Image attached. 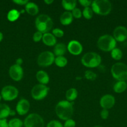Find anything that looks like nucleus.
I'll use <instances>...</instances> for the list:
<instances>
[{"label":"nucleus","mask_w":127,"mask_h":127,"mask_svg":"<svg viewBox=\"0 0 127 127\" xmlns=\"http://www.w3.org/2000/svg\"><path fill=\"white\" fill-rule=\"evenodd\" d=\"M55 61L54 55L52 52L46 51L40 53L37 58V64L42 67H47L52 65Z\"/></svg>","instance_id":"9"},{"label":"nucleus","mask_w":127,"mask_h":127,"mask_svg":"<svg viewBox=\"0 0 127 127\" xmlns=\"http://www.w3.org/2000/svg\"><path fill=\"white\" fill-rule=\"evenodd\" d=\"M113 38L116 41L122 42L127 38V29L123 26H118L113 31Z\"/></svg>","instance_id":"13"},{"label":"nucleus","mask_w":127,"mask_h":127,"mask_svg":"<svg viewBox=\"0 0 127 127\" xmlns=\"http://www.w3.org/2000/svg\"><path fill=\"white\" fill-rule=\"evenodd\" d=\"M12 2L17 4L21 5V6H22V5H25L26 6L28 3L29 1L27 0H13Z\"/></svg>","instance_id":"38"},{"label":"nucleus","mask_w":127,"mask_h":127,"mask_svg":"<svg viewBox=\"0 0 127 127\" xmlns=\"http://www.w3.org/2000/svg\"><path fill=\"white\" fill-rule=\"evenodd\" d=\"M49 88L44 84H36L31 90L32 97L36 100H41L47 96Z\"/></svg>","instance_id":"8"},{"label":"nucleus","mask_w":127,"mask_h":127,"mask_svg":"<svg viewBox=\"0 0 127 127\" xmlns=\"http://www.w3.org/2000/svg\"><path fill=\"white\" fill-rule=\"evenodd\" d=\"M82 15L87 19H90L93 17V11L92 9L90 8V7H85L83 12H82Z\"/></svg>","instance_id":"29"},{"label":"nucleus","mask_w":127,"mask_h":127,"mask_svg":"<svg viewBox=\"0 0 127 127\" xmlns=\"http://www.w3.org/2000/svg\"><path fill=\"white\" fill-rule=\"evenodd\" d=\"M111 73L118 81H125L127 80V65L123 63H115L111 68Z\"/></svg>","instance_id":"6"},{"label":"nucleus","mask_w":127,"mask_h":127,"mask_svg":"<svg viewBox=\"0 0 127 127\" xmlns=\"http://www.w3.org/2000/svg\"><path fill=\"white\" fill-rule=\"evenodd\" d=\"M42 40L46 45L49 46V47L55 46L56 45V42H57L56 37L52 33H49V32L44 33Z\"/></svg>","instance_id":"16"},{"label":"nucleus","mask_w":127,"mask_h":127,"mask_svg":"<svg viewBox=\"0 0 127 127\" xmlns=\"http://www.w3.org/2000/svg\"><path fill=\"white\" fill-rule=\"evenodd\" d=\"M46 127H64V125L58 120H51L47 124Z\"/></svg>","instance_id":"33"},{"label":"nucleus","mask_w":127,"mask_h":127,"mask_svg":"<svg viewBox=\"0 0 127 127\" xmlns=\"http://www.w3.org/2000/svg\"><path fill=\"white\" fill-rule=\"evenodd\" d=\"M22 63H23V60H22V58H17V60H16V64H17V65L21 66V64H22Z\"/></svg>","instance_id":"40"},{"label":"nucleus","mask_w":127,"mask_h":127,"mask_svg":"<svg viewBox=\"0 0 127 127\" xmlns=\"http://www.w3.org/2000/svg\"><path fill=\"white\" fill-rule=\"evenodd\" d=\"M67 47L63 43H57L54 48V55L57 57L64 56L67 51Z\"/></svg>","instance_id":"20"},{"label":"nucleus","mask_w":127,"mask_h":127,"mask_svg":"<svg viewBox=\"0 0 127 127\" xmlns=\"http://www.w3.org/2000/svg\"><path fill=\"white\" fill-rule=\"evenodd\" d=\"M127 88V84L125 81H118L113 86V90L117 93H122Z\"/></svg>","instance_id":"24"},{"label":"nucleus","mask_w":127,"mask_h":127,"mask_svg":"<svg viewBox=\"0 0 127 127\" xmlns=\"http://www.w3.org/2000/svg\"><path fill=\"white\" fill-rule=\"evenodd\" d=\"M52 34L55 36L56 37H59V38H61L64 36V32L62 31V29L59 28H56L52 30Z\"/></svg>","instance_id":"31"},{"label":"nucleus","mask_w":127,"mask_h":127,"mask_svg":"<svg viewBox=\"0 0 127 127\" xmlns=\"http://www.w3.org/2000/svg\"><path fill=\"white\" fill-rule=\"evenodd\" d=\"M11 109L7 105L5 104H0V120L5 119L9 115Z\"/></svg>","instance_id":"22"},{"label":"nucleus","mask_w":127,"mask_h":127,"mask_svg":"<svg viewBox=\"0 0 127 127\" xmlns=\"http://www.w3.org/2000/svg\"><path fill=\"white\" fill-rule=\"evenodd\" d=\"M36 79L38 81L39 83L41 84H48L49 82V76L48 74L44 71H39L36 73Z\"/></svg>","instance_id":"18"},{"label":"nucleus","mask_w":127,"mask_h":127,"mask_svg":"<svg viewBox=\"0 0 127 127\" xmlns=\"http://www.w3.org/2000/svg\"><path fill=\"white\" fill-rule=\"evenodd\" d=\"M53 2H54L53 0H44L45 3H46L47 4H48V5L51 4H52Z\"/></svg>","instance_id":"41"},{"label":"nucleus","mask_w":127,"mask_h":127,"mask_svg":"<svg viewBox=\"0 0 127 127\" xmlns=\"http://www.w3.org/2000/svg\"><path fill=\"white\" fill-rule=\"evenodd\" d=\"M56 113L57 116L62 120L70 119L73 113V103L67 100H61L56 106Z\"/></svg>","instance_id":"1"},{"label":"nucleus","mask_w":127,"mask_h":127,"mask_svg":"<svg viewBox=\"0 0 127 127\" xmlns=\"http://www.w3.org/2000/svg\"><path fill=\"white\" fill-rule=\"evenodd\" d=\"M25 127H44V121L42 117L39 114H31L24 121Z\"/></svg>","instance_id":"7"},{"label":"nucleus","mask_w":127,"mask_h":127,"mask_svg":"<svg viewBox=\"0 0 127 127\" xmlns=\"http://www.w3.org/2000/svg\"><path fill=\"white\" fill-rule=\"evenodd\" d=\"M73 21V16L72 12L69 11H65L60 17V22L64 26H68Z\"/></svg>","instance_id":"17"},{"label":"nucleus","mask_w":127,"mask_h":127,"mask_svg":"<svg viewBox=\"0 0 127 127\" xmlns=\"http://www.w3.org/2000/svg\"><path fill=\"white\" fill-rule=\"evenodd\" d=\"M97 47L103 52H111L117 45V41L113 36L105 34L99 37L97 40Z\"/></svg>","instance_id":"4"},{"label":"nucleus","mask_w":127,"mask_h":127,"mask_svg":"<svg viewBox=\"0 0 127 127\" xmlns=\"http://www.w3.org/2000/svg\"><path fill=\"white\" fill-rule=\"evenodd\" d=\"M36 27L37 31H39L41 33H48L53 27V21L52 19L47 14H40L36 17Z\"/></svg>","instance_id":"2"},{"label":"nucleus","mask_w":127,"mask_h":127,"mask_svg":"<svg viewBox=\"0 0 127 127\" xmlns=\"http://www.w3.org/2000/svg\"><path fill=\"white\" fill-rule=\"evenodd\" d=\"M108 115H109V112L107 109H102V110L100 112V116L101 118L103 120H106L107 119V118L108 117Z\"/></svg>","instance_id":"37"},{"label":"nucleus","mask_w":127,"mask_h":127,"mask_svg":"<svg viewBox=\"0 0 127 127\" xmlns=\"http://www.w3.org/2000/svg\"><path fill=\"white\" fill-rule=\"evenodd\" d=\"M75 122L70 119L65 122L64 124V127H75Z\"/></svg>","instance_id":"35"},{"label":"nucleus","mask_w":127,"mask_h":127,"mask_svg":"<svg viewBox=\"0 0 127 127\" xmlns=\"http://www.w3.org/2000/svg\"><path fill=\"white\" fill-rule=\"evenodd\" d=\"M25 11L31 16H36L39 12V7L36 3L29 2L25 6Z\"/></svg>","instance_id":"19"},{"label":"nucleus","mask_w":127,"mask_h":127,"mask_svg":"<svg viewBox=\"0 0 127 127\" xmlns=\"http://www.w3.org/2000/svg\"><path fill=\"white\" fill-rule=\"evenodd\" d=\"M42 37H43V33H41L39 31H37L34 33L32 38H33L34 42H39L42 39Z\"/></svg>","instance_id":"32"},{"label":"nucleus","mask_w":127,"mask_h":127,"mask_svg":"<svg viewBox=\"0 0 127 127\" xmlns=\"http://www.w3.org/2000/svg\"><path fill=\"white\" fill-rule=\"evenodd\" d=\"M72 14L73 16V17H75L76 19H79L82 17V12L79 8L75 7L74 9L72 11Z\"/></svg>","instance_id":"34"},{"label":"nucleus","mask_w":127,"mask_h":127,"mask_svg":"<svg viewBox=\"0 0 127 127\" xmlns=\"http://www.w3.org/2000/svg\"><path fill=\"white\" fill-rule=\"evenodd\" d=\"M115 103V99L113 95L110 94H106L102 97L100 100V106L103 108V109H111L113 107Z\"/></svg>","instance_id":"12"},{"label":"nucleus","mask_w":127,"mask_h":127,"mask_svg":"<svg viewBox=\"0 0 127 127\" xmlns=\"http://www.w3.org/2000/svg\"><path fill=\"white\" fill-rule=\"evenodd\" d=\"M78 2L82 6L85 7H89L92 3V1H88V0H80L78 1Z\"/></svg>","instance_id":"36"},{"label":"nucleus","mask_w":127,"mask_h":127,"mask_svg":"<svg viewBox=\"0 0 127 127\" xmlns=\"http://www.w3.org/2000/svg\"><path fill=\"white\" fill-rule=\"evenodd\" d=\"M77 5V1L75 0H63L62 1V6L67 11H72V10L74 9Z\"/></svg>","instance_id":"21"},{"label":"nucleus","mask_w":127,"mask_h":127,"mask_svg":"<svg viewBox=\"0 0 127 127\" xmlns=\"http://www.w3.org/2000/svg\"><path fill=\"white\" fill-rule=\"evenodd\" d=\"M9 74L12 80L15 81H19L23 77V69L21 66L13 64L11 66L9 70Z\"/></svg>","instance_id":"11"},{"label":"nucleus","mask_w":127,"mask_h":127,"mask_svg":"<svg viewBox=\"0 0 127 127\" xmlns=\"http://www.w3.org/2000/svg\"><path fill=\"white\" fill-rule=\"evenodd\" d=\"M0 127H9L8 123L6 119H1L0 120Z\"/></svg>","instance_id":"39"},{"label":"nucleus","mask_w":127,"mask_h":127,"mask_svg":"<svg viewBox=\"0 0 127 127\" xmlns=\"http://www.w3.org/2000/svg\"><path fill=\"white\" fill-rule=\"evenodd\" d=\"M93 12L100 16H107L112 11V4L108 0H95L91 4Z\"/></svg>","instance_id":"3"},{"label":"nucleus","mask_w":127,"mask_h":127,"mask_svg":"<svg viewBox=\"0 0 127 127\" xmlns=\"http://www.w3.org/2000/svg\"><path fill=\"white\" fill-rule=\"evenodd\" d=\"M30 109V103L25 99H21L16 105V112L20 115H24L27 114Z\"/></svg>","instance_id":"15"},{"label":"nucleus","mask_w":127,"mask_h":127,"mask_svg":"<svg viewBox=\"0 0 127 127\" xmlns=\"http://www.w3.org/2000/svg\"><path fill=\"white\" fill-rule=\"evenodd\" d=\"M111 56L113 59L115 60H120L123 57V53L120 48H115L111 51Z\"/></svg>","instance_id":"27"},{"label":"nucleus","mask_w":127,"mask_h":127,"mask_svg":"<svg viewBox=\"0 0 127 127\" xmlns=\"http://www.w3.org/2000/svg\"><path fill=\"white\" fill-rule=\"evenodd\" d=\"M1 95H0V100H1Z\"/></svg>","instance_id":"45"},{"label":"nucleus","mask_w":127,"mask_h":127,"mask_svg":"<svg viewBox=\"0 0 127 127\" xmlns=\"http://www.w3.org/2000/svg\"><path fill=\"white\" fill-rule=\"evenodd\" d=\"M2 38H3V35H2V33L0 32V42L2 41Z\"/></svg>","instance_id":"43"},{"label":"nucleus","mask_w":127,"mask_h":127,"mask_svg":"<svg viewBox=\"0 0 127 127\" xmlns=\"http://www.w3.org/2000/svg\"><path fill=\"white\" fill-rule=\"evenodd\" d=\"M77 95H78V92L75 88H70L66 92L65 94L67 100L70 102L77 99Z\"/></svg>","instance_id":"23"},{"label":"nucleus","mask_w":127,"mask_h":127,"mask_svg":"<svg viewBox=\"0 0 127 127\" xmlns=\"http://www.w3.org/2000/svg\"><path fill=\"white\" fill-rule=\"evenodd\" d=\"M93 127H103L100 126V125H96V126H94Z\"/></svg>","instance_id":"44"},{"label":"nucleus","mask_w":127,"mask_h":127,"mask_svg":"<svg viewBox=\"0 0 127 127\" xmlns=\"http://www.w3.org/2000/svg\"><path fill=\"white\" fill-rule=\"evenodd\" d=\"M67 59L64 56H61V57H57L55 58L54 63L56 66L60 67V68H63L65 67L67 64Z\"/></svg>","instance_id":"26"},{"label":"nucleus","mask_w":127,"mask_h":127,"mask_svg":"<svg viewBox=\"0 0 127 127\" xmlns=\"http://www.w3.org/2000/svg\"><path fill=\"white\" fill-rule=\"evenodd\" d=\"M85 77L87 79L90 81H93L97 78V74L92 71L87 70L85 72Z\"/></svg>","instance_id":"30"},{"label":"nucleus","mask_w":127,"mask_h":127,"mask_svg":"<svg viewBox=\"0 0 127 127\" xmlns=\"http://www.w3.org/2000/svg\"><path fill=\"white\" fill-rule=\"evenodd\" d=\"M81 62L83 66L87 68H97L99 66L102 62V58L95 52H88L82 57Z\"/></svg>","instance_id":"5"},{"label":"nucleus","mask_w":127,"mask_h":127,"mask_svg":"<svg viewBox=\"0 0 127 127\" xmlns=\"http://www.w3.org/2000/svg\"><path fill=\"white\" fill-rule=\"evenodd\" d=\"M67 50L73 55H78L82 52L83 47L78 41L71 40L67 45Z\"/></svg>","instance_id":"14"},{"label":"nucleus","mask_w":127,"mask_h":127,"mask_svg":"<svg viewBox=\"0 0 127 127\" xmlns=\"http://www.w3.org/2000/svg\"><path fill=\"white\" fill-rule=\"evenodd\" d=\"M24 123L22 120L17 118L11 119L8 123L9 127H22Z\"/></svg>","instance_id":"28"},{"label":"nucleus","mask_w":127,"mask_h":127,"mask_svg":"<svg viewBox=\"0 0 127 127\" xmlns=\"http://www.w3.org/2000/svg\"><path fill=\"white\" fill-rule=\"evenodd\" d=\"M15 114H16L15 111H14V110H11V111H10V113H9V115L14 116V115H15Z\"/></svg>","instance_id":"42"},{"label":"nucleus","mask_w":127,"mask_h":127,"mask_svg":"<svg viewBox=\"0 0 127 127\" xmlns=\"http://www.w3.org/2000/svg\"><path fill=\"white\" fill-rule=\"evenodd\" d=\"M20 12L16 9H11L7 13V18L11 22H14L17 20L20 16Z\"/></svg>","instance_id":"25"},{"label":"nucleus","mask_w":127,"mask_h":127,"mask_svg":"<svg viewBox=\"0 0 127 127\" xmlns=\"http://www.w3.org/2000/svg\"><path fill=\"white\" fill-rule=\"evenodd\" d=\"M19 91L12 86H6L1 90V97L6 101H11L17 98Z\"/></svg>","instance_id":"10"}]
</instances>
